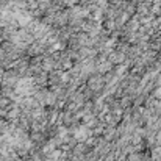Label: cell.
Masks as SVG:
<instances>
[{
	"instance_id": "6da1fadb",
	"label": "cell",
	"mask_w": 161,
	"mask_h": 161,
	"mask_svg": "<svg viewBox=\"0 0 161 161\" xmlns=\"http://www.w3.org/2000/svg\"><path fill=\"white\" fill-rule=\"evenodd\" d=\"M84 138H86V130L84 128L77 130V139H84Z\"/></svg>"
}]
</instances>
